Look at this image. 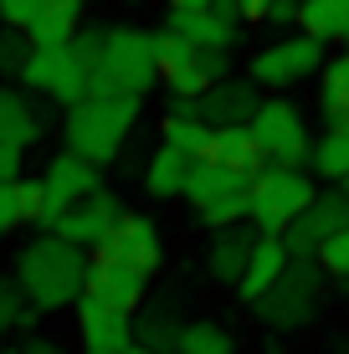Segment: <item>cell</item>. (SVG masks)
Masks as SVG:
<instances>
[{"mask_svg":"<svg viewBox=\"0 0 349 354\" xmlns=\"http://www.w3.org/2000/svg\"><path fill=\"white\" fill-rule=\"evenodd\" d=\"M164 144L170 149H180V154H190V160H206V149H211V124H200V118H180V113H170L164 118Z\"/></svg>","mask_w":349,"mask_h":354,"instance_id":"29","label":"cell"},{"mask_svg":"<svg viewBox=\"0 0 349 354\" xmlns=\"http://www.w3.org/2000/svg\"><path fill=\"white\" fill-rule=\"evenodd\" d=\"M180 328H185V324H175L170 308H149V313H139V319H134V344L139 349H154V354H175Z\"/></svg>","mask_w":349,"mask_h":354,"instance_id":"26","label":"cell"},{"mask_svg":"<svg viewBox=\"0 0 349 354\" xmlns=\"http://www.w3.org/2000/svg\"><path fill=\"white\" fill-rule=\"evenodd\" d=\"M118 221H124V205H118L108 190H98V195H88V201H77L67 216H57L52 231H57L62 241H72V247H82V252H88V247L98 252L103 241L113 236Z\"/></svg>","mask_w":349,"mask_h":354,"instance_id":"14","label":"cell"},{"mask_svg":"<svg viewBox=\"0 0 349 354\" xmlns=\"http://www.w3.org/2000/svg\"><path fill=\"white\" fill-rule=\"evenodd\" d=\"M26 57H31L26 31H16V26H0V72H16V77H21Z\"/></svg>","mask_w":349,"mask_h":354,"instance_id":"32","label":"cell"},{"mask_svg":"<svg viewBox=\"0 0 349 354\" xmlns=\"http://www.w3.org/2000/svg\"><path fill=\"white\" fill-rule=\"evenodd\" d=\"M16 190H21V211H26V221L36 226V221H41V205H46L41 180H16Z\"/></svg>","mask_w":349,"mask_h":354,"instance_id":"37","label":"cell"},{"mask_svg":"<svg viewBox=\"0 0 349 354\" xmlns=\"http://www.w3.org/2000/svg\"><path fill=\"white\" fill-rule=\"evenodd\" d=\"M77 328H82V344L88 354H124L134 349V313H118V308H103L93 298H77Z\"/></svg>","mask_w":349,"mask_h":354,"instance_id":"16","label":"cell"},{"mask_svg":"<svg viewBox=\"0 0 349 354\" xmlns=\"http://www.w3.org/2000/svg\"><path fill=\"white\" fill-rule=\"evenodd\" d=\"M339 124H344V129H349V118H339Z\"/></svg>","mask_w":349,"mask_h":354,"instance_id":"46","label":"cell"},{"mask_svg":"<svg viewBox=\"0 0 349 354\" xmlns=\"http://www.w3.org/2000/svg\"><path fill=\"white\" fill-rule=\"evenodd\" d=\"M144 288H149V272H139V267H129L118 257H93L82 298L103 303V308H118V313H134L144 303Z\"/></svg>","mask_w":349,"mask_h":354,"instance_id":"13","label":"cell"},{"mask_svg":"<svg viewBox=\"0 0 349 354\" xmlns=\"http://www.w3.org/2000/svg\"><path fill=\"white\" fill-rule=\"evenodd\" d=\"M206 160L236 169V175H257V169L267 165V160H262V149H257V139H252V129H216Z\"/></svg>","mask_w":349,"mask_h":354,"instance_id":"22","label":"cell"},{"mask_svg":"<svg viewBox=\"0 0 349 354\" xmlns=\"http://www.w3.org/2000/svg\"><path fill=\"white\" fill-rule=\"evenodd\" d=\"M144 97H82L77 108H67V149L82 154L88 165L118 160L124 139L134 133Z\"/></svg>","mask_w":349,"mask_h":354,"instance_id":"3","label":"cell"},{"mask_svg":"<svg viewBox=\"0 0 349 354\" xmlns=\"http://www.w3.org/2000/svg\"><path fill=\"white\" fill-rule=\"evenodd\" d=\"M247 190H252V175H236V169L211 165V160H196L185 180V201L200 211V221L211 231L247 221Z\"/></svg>","mask_w":349,"mask_h":354,"instance_id":"5","label":"cell"},{"mask_svg":"<svg viewBox=\"0 0 349 354\" xmlns=\"http://www.w3.org/2000/svg\"><path fill=\"white\" fill-rule=\"evenodd\" d=\"M41 6H46V0H0V21L16 26V31H26L31 21L41 16Z\"/></svg>","mask_w":349,"mask_h":354,"instance_id":"36","label":"cell"},{"mask_svg":"<svg viewBox=\"0 0 349 354\" xmlns=\"http://www.w3.org/2000/svg\"><path fill=\"white\" fill-rule=\"evenodd\" d=\"M21 354H62V344H52V339H31Z\"/></svg>","mask_w":349,"mask_h":354,"instance_id":"41","label":"cell"},{"mask_svg":"<svg viewBox=\"0 0 349 354\" xmlns=\"http://www.w3.org/2000/svg\"><path fill=\"white\" fill-rule=\"evenodd\" d=\"M36 139H41V118H36V108L21 93L0 88V144L26 149V144H36Z\"/></svg>","mask_w":349,"mask_h":354,"instance_id":"25","label":"cell"},{"mask_svg":"<svg viewBox=\"0 0 349 354\" xmlns=\"http://www.w3.org/2000/svg\"><path fill=\"white\" fill-rule=\"evenodd\" d=\"M77 26H82V0H46L41 16L26 26V41L41 52H57V46H72Z\"/></svg>","mask_w":349,"mask_h":354,"instance_id":"19","label":"cell"},{"mask_svg":"<svg viewBox=\"0 0 349 354\" xmlns=\"http://www.w3.org/2000/svg\"><path fill=\"white\" fill-rule=\"evenodd\" d=\"M319 277H323V267L314 257H303V262H287V272L272 283L267 292H262L252 308H257V319L262 324H272V328H303L308 319L319 313Z\"/></svg>","mask_w":349,"mask_h":354,"instance_id":"6","label":"cell"},{"mask_svg":"<svg viewBox=\"0 0 349 354\" xmlns=\"http://www.w3.org/2000/svg\"><path fill=\"white\" fill-rule=\"evenodd\" d=\"M175 354H236V344H232V334H226L221 324L200 319V324H185V328H180Z\"/></svg>","mask_w":349,"mask_h":354,"instance_id":"30","label":"cell"},{"mask_svg":"<svg viewBox=\"0 0 349 354\" xmlns=\"http://www.w3.org/2000/svg\"><path fill=\"white\" fill-rule=\"evenodd\" d=\"M211 10H216V16H226V21L242 16V6H236V0H211Z\"/></svg>","mask_w":349,"mask_h":354,"instance_id":"42","label":"cell"},{"mask_svg":"<svg viewBox=\"0 0 349 354\" xmlns=\"http://www.w3.org/2000/svg\"><path fill=\"white\" fill-rule=\"evenodd\" d=\"M170 10H211V0H170Z\"/></svg>","mask_w":349,"mask_h":354,"instance_id":"43","label":"cell"},{"mask_svg":"<svg viewBox=\"0 0 349 354\" xmlns=\"http://www.w3.org/2000/svg\"><path fill=\"white\" fill-rule=\"evenodd\" d=\"M0 26H6V21H0Z\"/></svg>","mask_w":349,"mask_h":354,"instance_id":"50","label":"cell"},{"mask_svg":"<svg viewBox=\"0 0 349 354\" xmlns=\"http://www.w3.org/2000/svg\"><path fill=\"white\" fill-rule=\"evenodd\" d=\"M298 26L314 41H344L349 36V0H303L298 6Z\"/></svg>","mask_w":349,"mask_h":354,"instance_id":"24","label":"cell"},{"mask_svg":"<svg viewBox=\"0 0 349 354\" xmlns=\"http://www.w3.org/2000/svg\"><path fill=\"white\" fill-rule=\"evenodd\" d=\"M344 195H349V180H344Z\"/></svg>","mask_w":349,"mask_h":354,"instance_id":"47","label":"cell"},{"mask_svg":"<svg viewBox=\"0 0 349 354\" xmlns=\"http://www.w3.org/2000/svg\"><path fill=\"white\" fill-rule=\"evenodd\" d=\"M308 160H314V175L323 180H349V129L329 124V133L308 149Z\"/></svg>","mask_w":349,"mask_h":354,"instance_id":"27","label":"cell"},{"mask_svg":"<svg viewBox=\"0 0 349 354\" xmlns=\"http://www.w3.org/2000/svg\"><path fill=\"white\" fill-rule=\"evenodd\" d=\"M103 190V175H98V165H88L82 154H57L52 165H46V175H41V195H46V205H41V231H52L57 226V216H67L77 201H88V195H98Z\"/></svg>","mask_w":349,"mask_h":354,"instance_id":"8","label":"cell"},{"mask_svg":"<svg viewBox=\"0 0 349 354\" xmlns=\"http://www.w3.org/2000/svg\"><path fill=\"white\" fill-rule=\"evenodd\" d=\"M6 354H21V349H6Z\"/></svg>","mask_w":349,"mask_h":354,"instance_id":"48","label":"cell"},{"mask_svg":"<svg viewBox=\"0 0 349 354\" xmlns=\"http://www.w3.org/2000/svg\"><path fill=\"white\" fill-rule=\"evenodd\" d=\"M124 354H154V349H139V344H134V349H124Z\"/></svg>","mask_w":349,"mask_h":354,"instance_id":"44","label":"cell"},{"mask_svg":"<svg viewBox=\"0 0 349 354\" xmlns=\"http://www.w3.org/2000/svg\"><path fill=\"white\" fill-rule=\"evenodd\" d=\"M88 252L62 241L57 231H41L36 241H26L16 257V288L26 292V303L36 313H57L72 308L88 288Z\"/></svg>","mask_w":349,"mask_h":354,"instance_id":"1","label":"cell"},{"mask_svg":"<svg viewBox=\"0 0 349 354\" xmlns=\"http://www.w3.org/2000/svg\"><path fill=\"white\" fill-rule=\"evenodd\" d=\"M344 57H349V36H344Z\"/></svg>","mask_w":349,"mask_h":354,"instance_id":"45","label":"cell"},{"mask_svg":"<svg viewBox=\"0 0 349 354\" xmlns=\"http://www.w3.org/2000/svg\"><path fill=\"white\" fill-rule=\"evenodd\" d=\"M252 139H257L262 160L267 165H303L308 149H314V139H308V118L298 113V103H287V97H267V103H257V113H252Z\"/></svg>","mask_w":349,"mask_h":354,"instance_id":"7","label":"cell"},{"mask_svg":"<svg viewBox=\"0 0 349 354\" xmlns=\"http://www.w3.org/2000/svg\"><path fill=\"white\" fill-rule=\"evenodd\" d=\"M170 31L185 36L190 46H211V52H226L236 41V21L216 16V10H170Z\"/></svg>","mask_w":349,"mask_h":354,"instance_id":"21","label":"cell"},{"mask_svg":"<svg viewBox=\"0 0 349 354\" xmlns=\"http://www.w3.org/2000/svg\"><path fill=\"white\" fill-rule=\"evenodd\" d=\"M267 21H272V26H298V0H272Z\"/></svg>","mask_w":349,"mask_h":354,"instance_id":"39","label":"cell"},{"mask_svg":"<svg viewBox=\"0 0 349 354\" xmlns=\"http://www.w3.org/2000/svg\"><path fill=\"white\" fill-rule=\"evenodd\" d=\"M103 36H108V31H77V36H72V46H67L88 77H93V67H98V57H103Z\"/></svg>","mask_w":349,"mask_h":354,"instance_id":"34","label":"cell"},{"mask_svg":"<svg viewBox=\"0 0 349 354\" xmlns=\"http://www.w3.org/2000/svg\"><path fill=\"white\" fill-rule=\"evenodd\" d=\"M344 226H349V195H344V190L314 195V201H308V211L283 231V247H287V257H293V262L319 257V247L334 236V231H344Z\"/></svg>","mask_w":349,"mask_h":354,"instance_id":"12","label":"cell"},{"mask_svg":"<svg viewBox=\"0 0 349 354\" xmlns=\"http://www.w3.org/2000/svg\"><path fill=\"white\" fill-rule=\"evenodd\" d=\"M21 82H26L31 93H46L52 103H62V108H77L82 97H88V72L77 67V57H72L67 46H57V52L31 46L26 67H21Z\"/></svg>","mask_w":349,"mask_h":354,"instance_id":"11","label":"cell"},{"mask_svg":"<svg viewBox=\"0 0 349 354\" xmlns=\"http://www.w3.org/2000/svg\"><path fill=\"white\" fill-rule=\"evenodd\" d=\"M257 252V226L252 221H236V226H221L211 236V252H206V267L216 283H242L247 272V257Z\"/></svg>","mask_w":349,"mask_h":354,"instance_id":"17","label":"cell"},{"mask_svg":"<svg viewBox=\"0 0 349 354\" xmlns=\"http://www.w3.org/2000/svg\"><path fill=\"white\" fill-rule=\"evenodd\" d=\"M314 262H319L329 277H349V226H344V231H334V236L323 241Z\"/></svg>","mask_w":349,"mask_h":354,"instance_id":"33","label":"cell"},{"mask_svg":"<svg viewBox=\"0 0 349 354\" xmlns=\"http://www.w3.org/2000/svg\"><path fill=\"white\" fill-rule=\"evenodd\" d=\"M190 169H196V160H190V154H180V149H170V144H160V149L149 154V165H144V185H149V195L170 201V195H185Z\"/></svg>","mask_w":349,"mask_h":354,"instance_id":"23","label":"cell"},{"mask_svg":"<svg viewBox=\"0 0 349 354\" xmlns=\"http://www.w3.org/2000/svg\"><path fill=\"white\" fill-rule=\"evenodd\" d=\"M154 82H160L154 36L134 26H113L103 36V57L88 77V97H144Z\"/></svg>","mask_w":349,"mask_h":354,"instance_id":"2","label":"cell"},{"mask_svg":"<svg viewBox=\"0 0 349 354\" xmlns=\"http://www.w3.org/2000/svg\"><path fill=\"white\" fill-rule=\"evenodd\" d=\"M16 226H26V211H21L16 180H6V185H0V236H6V231H16Z\"/></svg>","mask_w":349,"mask_h":354,"instance_id":"35","label":"cell"},{"mask_svg":"<svg viewBox=\"0 0 349 354\" xmlns=\"http://www.w3.org/2000/svg\"><path fill=\"white\" fill-rule=\"evenodd\" d=\"M236 6H242V16H247V21H267L272 0H236Z\"/></svg>","mask_w":349,"mask_h":354,"instance_id":"40","label":"cell"},{"mask_svg":"<svg viewBox=\"0 0 349 354\" xmlns=\"http://www.w3.org/2000/svg\"><path fill=\"white\" fill-rule=\"evenodd\" d=\"M287 262H293V257H287L283 236H257V252L247 257V272H242V283H236V292H242L247 303H257L262 292L287 272Z\"/></svg>","mask_w":349,"mask_h":354,"instance_id":"20","label":"cell"},{"mask_svg":"<svg viewBox=\"0 0 349 354\" xmlns=\"http://www.w3.org/2000/svg\"><path fill=\"white\" fill-rule=\"evenodd\" d=\"M298 6H303V0H298Z\"/></svg>","mask_w":349,"mask_h":354,"instance_id":"49","label":"cell"},{"mask_svg":"<svg viewBox=\"0 0 349 354\" xmlns=\"http://www.w3.org/2000/svg\"><path fill=\"white\" fill-rule=\"evenodd\" d=\"M319 108L329 113V124H339L349 118V57H334V62H323L319 72Z\"/></svg>","mask_w":349,"mask_h":354,"instance_id":"28","label":"cell"},{"mask_svg":"<svg viewBox=\"0 0 349 354\" xmlns=\"http://www.w3.org/2000/svg\"><path fill=\"white\" fill-rule=\"evenodd\" d=\"M93 257H118V262H129V267H139V272H154V267L164 262V241H160V226L149 221V216H129L124 211V221L113 226V236L103 241Z\"/></svg>","mask_w":349,"mask_h":354,"instance_id":"15","label":"cell"},{"mask_svg":"<svg viewBox=\"0 0 349 354\" xmlns=\"http://www.w3.org/2000/svg\"><path fill=\"white\" fill-rule=\"evenodd\" d=\"M226 52H211V46H196V52L185 57L180 67L164 72V88H170V97H200V93H211L216 82L226 77Z\"/></svg>","mask_w":349,"mask_h":354,"instance_id":"18","label":"cell"},{"mask_svg":"<svg viewBox=\"0 0 349 354\" xmlns=\"http://www.w3.org/2000/svg\"><path fill=\"white\" fill-rule=\"evenodd\" d=\"M26 319H31V303H26V292L16 288V277H6V272H0V334L21 328Z\"/></svg>","mask_w":349,"mask_h":354,"instance_id":"31","label":"cell"},{"mask_svg":"<svg viewBox=\"0 0 349 354\" xmlns=\"http://www.w3.org/2000/svg\"><path fill=\"white\" fill-rule=\"evenodd\" d=\"M257 82H232V77H221L211 93H200V97H175V108L170 113L180 118H200V124H211V129H247L252 124V113H257Z\"/></svg>","mask_w":349,"mask_h":354,"instance_id":"9","label":"cell"},{"mask_svg":"<svg viewBox=\"0 0 349 354\" xmlns=\"http://www.w3.org/2000/svg\"><path fill=\"white\" fill-rule=\"evenodd\" d=\"M323 62H329L323 41H314V36H283L267 52L252 57V82H262V88H293V82L323 72Z\"/></svg>","mask_w":349,"mask_h":354,"instance_id":"10","label":"cell"},{"mask_svg":"<svg viewBox=\"0 0 349 354\" xmlns=\"http://www.w3.org/2000/svg\"><path fill=\"white\" fill-rule=\"evenodd\" d=\"M314 180L303 175V165H262L252 175L247 190V221L257 226V236H283L314 201Z\"/></svg>","mask_w":349,"mask_h":354,"instance_id":"4","label":"cell"},{"mask_svg":"<svg viewBox=\"0 0 349 354\" xmlns=\"http://www.w3.org/2000/svg\"><path fill=\"white\" fill-rule=\"evenodd\" d=\"M6 180H21V149L16 144H0V185Z\"/></svg>","mask_w":349,"mask_h":354,"instance_id":"38","label":"cell"}]
</instances>
